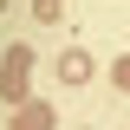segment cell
<instances>
[{
	"instance_id": "cell-1",
	"label": "cell",
	"mask_w": 130,
	"mask_h": 130,
	"mask_svg": "<svg viewBox=\"0 0 130 130\" xmlns=\"http://www.w3.org/2000/svg\"><path fill=\"white\" fill-rule=\"evenodd\" d=\"M13 130H52V111L46 104H26V111L13 117Z\"/></svg>"
},
{
	"instance_id": "cell-2",
	"label": "cell",
	"mask_w": 130,
	"mask_h": 130,
	"mask_svg": "<svg viewBox=\"0 0 130 130\" xmlns=\"http://www.w3.org/2000/svg\"><path fill=\"white\" fill-rule=\"evenodd\" d=\"M59 72H65V85H85V78H91V52H72Z\"/></svg>"
},
{
	"instance_id": "cell-3",
	"label": "cell",
	"mask_w": 130,
	"mask_h": 130,
	"mask_svg": "<svg viewBox=\"0 0 130 130\" xmlns=\"http://www.w3.org/2000/svg\"><path fill=\"white\" fill-rule=\"evenodd\" d=\"M26 59H32V52L13 46V65H7V91H13V98H20V85H26Z\"/></svg>"
},
{
	"instance_id": "cell-4",
	"label": "cell",
	"mask_w": 130,
	"mask_h": 130,
	"mask_svg": "<svg viewBox=\"0 0 130 130\" xmlns=\"http://www.w3.org/2000/svg\"><path fill=\"white\" fill-rule=\"evenodd\" d=\"M111 78H117V91H130V59H117V72H111Z\"/></svg>"
},
{
	"instance_id": "cell-5",
	"label": "cell",
	"mask_w": 130,
	"mask_h": 130,
	"mask_svg": "<svg viewBox=\"0 0 130 130\" xmlns=\"http://www.w3.org/2000/svg\"><path fill=\"white\" fill-rule=\"evenodd\" d=\"M7 7H13V0H0V13H7Z\"/></svg>"
}]
</instances>
